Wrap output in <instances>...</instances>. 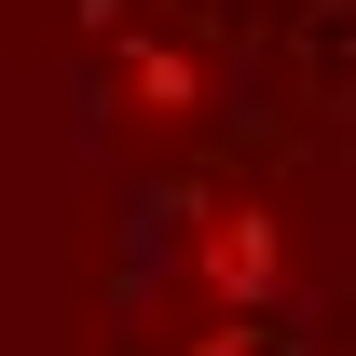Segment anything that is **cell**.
Masks as SVG:
<instances>
[{"instance_id": "7a4b0ae2", "label": "cell", "mask_w": 356, "mask_h": 356, "mask_svg": "<svg viewBox=\"0 0 356 356\" xmlns=\"http://www.w3.org/2000/svg\"><path fill=\"white\" fill-rule=\"evenodd\" d=\"M124 96H151V110H192V55H178V42H124Z\"/></svg>"}, {"instance_id": "6da1fadb", "label": "cell", "mask_w": 356, "mask_h": 356, "mask_svg": "<svg viewBox=\"0 0 356 356\" xmlns=\"http://www.w3.org/2000/svg\"><path fill=\"white\" fill-rule=\"evenodd\" d=\"M192 274H206V302H220V315H261L274 274H288V233H274L261 206H220V220H206V247H192Z\"/></svg>"}]
</instances>
